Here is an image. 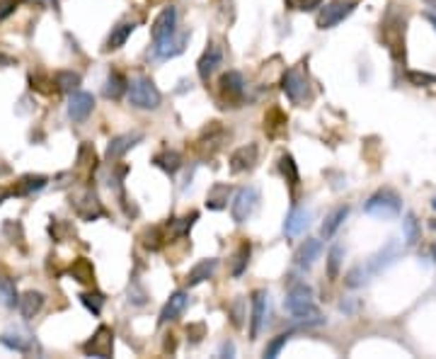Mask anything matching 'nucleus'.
I'll return each mask as SVG.
<instances>
[{
  "instance_id": "obj_1",
  "label": "nucleus",
  "mask_w": 436,
  "mask_h": 359,
  "mask_svg": "<svg viewBox=\"0 0 436 359\" xmlns=\"http://www.w3.org/2000/svg\"><path fill=\"white\" fill-rule=\"evenodd\" d=\"M286 311L291 313L296 321L305 323V326H320L325 323V318L320 316V311L313 304V289L308 284H296L291 287V292L286 296Z\"/></svg>"
},
{
  "instance_id": "obj_2",
  "label": "nucleus",
  "mask_w": 436,
  "mask_h": 359,
  "mask_svg": "<svg viewBox=\"0 0 436 359\" xmlns=\"http://www.w3.org/2000/svg\"><path fill=\"white\" fill-rule=\"evenodd\" d=\"M381 37L390 49V54H393V59L405 61V17L400 10H395V5L383 17Z\"/></svg>"
},
{
  "instance_id": "obj_3",
  "label": "nucleus",
  "mask_w": 436,
  "mask_h": 359,
  "mask_svg": "<svg viewBox=\"0 0 436 359\" xmlns=\"http://www.w3.org/2000/svg\"><path fill=\"white\" fill-rule=\"evenodd\" d=\"M364 212L373 216V219H395L403 212V199L395 190H378L376 195L369 197V202L364 204Z\"/></svg>"
},
{
  "instance_id": "obj_4",
  "label": "nucleus",
  "mask_w": 436,
  "mask_h": 359,
  "mask_svg": "<svg viewBox=\"0 0 436 359\" xmlns=\"http://www.w3.org/2000/svg\"><path fill=\"white\" fill-rule=\"evenodd\" d=\"M129 102H131L136 110H158L163 102V95L151 78L141 76V78H136V81H131V88H129Z\"/></svg>"
},
{
  "instance_id": "obj_5",
  "label": "nucleus",
  "mask_w": 436,
  "mask_h": 359,
  "mask_svg": "<svg viewBox=\"0 0 436 359\" xmlns=\"http://www.w3.org/2000/svg\"><path fill=\"white\" fill-rule=\"evenodd\" d=\"M281 90L286 93V98L293 102V105H303L305 100L310 98V85H308V76L301 66L288 68L281 78Z\"/></svg>"
},
{
  "instance_id": "obj_6",
  "label": "nucleus",
  "mask_w": 436,
  "mask_h": 359,
  "mask_svg": "<svg viewBox=\"0 0 436 359\" xmlns=\"http://www.w3.org/2000/svg\"><path fill=\"white\" fill-rule=\"evenodd\" d=\"M356 5H359V0H330V3L320 10L318 27L320 30H332V27H337L339 22H344L354 13Z\"/></svg>"
},
{
  "instance_id": "obj_7",
  "label": "nucleus",
  "mask_w": 436,
  "mask_h": 359,
  "mask_svg": "<svg viewBox=\"0 0 436 359\" xmlns=\"http://www.w3.org/2000/svg\"><path fill=\"white\" fill-rule=\"evenodd\" d=\"M259 204V190L257 187H242V190L235 192V199L230 204V216H233L235 224H245L252 216V212Z\"/></svg>"
},
{
  "instance_id": "obj_8",
  "label": "nucleus",
  "mask_w": 436,
  "mask_h": 359,
  "mask_svg": "<svg viewBox=\"0 0 436 359\" xmlns=\"http://www.w3.org/2000/svg\"><path fill=\"white\" fill-rule=\"evenodd\" d=\"M112 350H114V335L107 326H100L95 330V335L83 345V352L88 357H100V359H107L112 357Z\"/></svg>"
},
{
  "instance_id": "obj_9",
  "label": "nucleus",
  "mask_w": 436,
  "mask_h": 359,
  "mask_svg": "<svg viewBox=\"0 0 436 359\" xmlns=\"http://www.w3.org/2000/svg\"><path fill=\"white\" fill-rule=\"evenodd\" d=\"M175 32H177V10L170 5V8L163 10V13L155 17V22H153V27H151L153 42L155 44L165 42V39L172 37Z\"/></svg>"
},
{
  "instance_id": "obj_10",
  "label": "nucleus",
  "mask_w": 436,
  "mask_h": 359,
  "mask_svg": "<svg viewBox=\"0 0 436 359\" xmlns=\"http://www.w3.org/2000/svg\"><path fill=\"white\" fill-rule=\"evenodd\" d=\"M220 64H223V49L218 47V44H208L206 51L201 54L199 64H196V73H199L201 81H208V78L213 76V73L218 71Z\"/></svg>"
},
{
  "instance_id": "obj_11",
  "label": "nucleus",
  "mask_w": 436,
  "mask_h": 359,
  "mask_svg": "<svg viewBox=\"0 0 436 359\" xmlns=\"http://www.w3.org/2000/svg\"><path fill=\"white\" fill-rule=\"evenodd\" d=\"M267 292H254L252 294V316H250V338L257 340L262 333L264 323H267Z\"/></svg>"
},
{
  "instance_id": "obj_12",
  "label": "nucleus",
  "mask_w": 436,
  "mask_h": 359,
  "mask_svg": "<svg viewBox=\"0 0 436 359\" xmlns=\"http://www.w3.org/2000/svg\"><path fill=\"white\" fill-rule=\"evenodd\" d=\"M95 110V98L90 93H73L68 100V117L73 122H85Z\"/></svg>"
},
{
  "instance_id": "obj_13",
  "label": "nucleus",
  "mask_w": 436,
  "mask_h": 359,
  "mask_svg": "<svg viewBox=\"0 0 436 359\" xmlns=\"http://www.w3.org/2000/svg\"><path fill=\"white\" fill-rule=\"evenodd\" d=\"M400 253H403V250H400V243L398 241H390L386 248H381L371 258V262H369L371 275H381L383 270H388V267L400 258Z\"/></svg>"
},
{
  "instance_id": "obj_14",
  "label": "nucleus",
  "mask_w": 436,
  "mask_h": 359,
  "mask_svg": "<svg viewBox=\"0 0 436 359\" xmlns=\"http://www.w3.org/2000/svg\"><path fill=\"white\" fill-rule=\"evenodd\" d=\"M76 212L85 221H95L98 216L105 214V209H102L100 199H98V195H95L93 190H85L83 195L76 199Z\"/></svg>"
},
{
  "instance_id": "obj_15",
  "label": "nucleus",
  "mask_w": 436,
  "mask_h": 359,
  "mask_svg": "<svg viewBox=\"0 0 436 359\" xmlns=\"http://www.w3.org/2000/svg\"><path fill=\"white\" fill-rule=\"evenodd\" d=\"M254 163H257V146L254 144L240 146L233 156H230V173H235V175L247 173V170L254 168Z\"/></svg>"
},
{
  "instance_id": "obj_16",
  "label": "nucleus",
  "mask_w": 436,
  "mask_h": 359,
  "mask_svg": "<svg viewBox=\"0 0 436 359\" xmlns=\"http://www.w3.org/2000/svg\"><path fill=\"white\" fill-rule=\"evenodd\" d=\"M218 85H220V95L228 102H237L242 98V93H245V81H242V76L237 71L223 73Z\"/></svg>"
},
{
  "instance_id": "obj_17",
  "label": "nucleus",
  "mask_w": 436,
  "mask_h": 359,
  "mask_svg": "<svg viewBox=\"0 0 436 359\" xmlns=\"http://www.w3.org/2000/svg\"><path fill=\"white\" fill-rule=\"evenodd\" d=\"M139 141H143V134H122V136H114V139L110 141V146H107L105 156L107 161H117V158H122L126 151H131V148L139 144Z\"/></svg>"
},
{
  "instance_id": "obj_18",
  "label": "nucleus",
  "mask_w": 436,
  "mask_h": 359,
  "mask_svg": "<svg viewBox=\"0 0 436 359\" xmlns=\"http://www.w3.org/2000/svg\"><path fill=\"white\" fill-rule=\"evenodd\" d=\"M320 253H322V243L318 241V238H308L301 248L296 250V255H293V262H296L298 267H313L315 265V260L320 258Z\"/></svg>"
},
{
  "instance_id": "obj_19",
  "label": "nucleus",
  "mask_w": 436,
  "mask_h": 359,
  "mask_svg": "<svg viewBox=\"0 0 436 359\" xmlns=\"http://www.w3.org/2000/svg\"><path fill=\"white\" fill-rule=\"evenodd\" d=\"M184 309H187V294L184 292H175L165 301V306H163L160 318H158V321H160V326H165V323H170V321H177V318L184 313Z\"/></svg>"
},
{
  "instance_id": "obj_20",
  "label": "nucleus",
  "mask_w": 436,
  "mask_h": 359,
  "mask_svg": "<svg viewBox=\"0 0 436 359\" xmlns=\"http://www.w3.org/2000/svg\"><path fill=\"white\" fill-rule=\"evenodd\" d=\"M216 267H218V260H216V258H206V260L196 262V265L189 270V275H187V284H189V287H196V284L206 282V279L213 277Z\"/></svg>"
},
{
  "instance_id": "obj_21",
  "label": "nucleus",
  "mask_w": 436,
  "mask_h": 359,
  "mask_svg": "<svg viewBox=\"0 0 436 359\" xmlns=\"http://www.w3.org/2000/svg\"><path fill=\"white\" fill-rule=\"evenodd\" d=\"M308 226H310V212H305V209H293L284 221V233L288 238H296V236H301Z\"/></svg>"
},
{
  "instance_id": "obj_22",
  "label": "nucleus",
  "mask_w": 436,
  "mask_h": 359,
  "mask_svg": "<svg viewBox=\"0 0 436 359\" xmlns=\"http://www.w3.org/2000/svg\"><path fill=\"white\" fill-rule=\"evenodd\" d=\"M187 39H189V32H184V34H177V32H175L172 37H167V39H165V42L155 44L158 56H160V59H172V56L182 54Z\"/></svg>"
},
{
  "instance_id": "obj_23",
  "label": "nucleus",
  "mask_w": 436,
  "mask_h": 359,
  "mask_svg": "<svg viewBox=\"0 0 436 359\" xmlns=\"http://www.w3.org/2000/svg\"><path fill=\"white\" fill-rule=\"evenodd\" d=\"M136 30V25L134 22H119V25L112 30V34L107 37V42H105V51H117V49H122L124 44H126V39L131 37Z\"/></svg>"
},
{
  "instance_id": "obj_24",
  "label": "nucleus",
  "mask_w": 436,
  "mask_h": 359,
  "mask_svg": "<svg viewBox=\"0 0 436 359\" xmlns=\"http://www.w3.org/2000/svg\"><path fill=\"white\" fill-rule=\"evenodd\" d=\"M20 313L25 318H34L37 316L39 311H42V306H44V294L42 292H25L20 296Z\"/></svg>"
},
{
  "instance_id": "obj_25",
  "label": "nucleus",
  "mask_w": 436,
  "mask_h": 359,
  "mask_svg": "<svg viewBox=\"0 0 436 359\" xmlns=\"http://www.w3.org/2000/svg\"><path fill=\"white\" fill-rule=\"evenodd\" d=\"M228 197H230V185L216 182L206 195V207L213 209V212H218V209H223L225 204H228Z\"/></svg>"
},
{
  "instance_id": "obj_26",
  "label": "nucleus",
  "mask_w": 436,
  "mask_h": 359,
  "mask_svg": "<svg viewBox=\"0 0 436 359\" xmlns=\"http://www.w3.org/2000/svg\"><path fill=\"white\" fill-rule=\"evenodd\" d=\"M71 277L76 279V282H81V284H95V267H93V262L90 260H85V258H78L76 262L71 265Z\"/></svg>"
},
{
  "instance_id": "obj_27",
  "label": "nucleus",
  "mask_w": 436,
  "mask_h": 359,
  "mask_svg": "<svg viewBox=\"0 0 436 359\" xmlns=\"http://www.w3.org/2000/svg\"><path fill=\"white\" fill-rule=\"evenodd\" d=\"M47 178L44 175H25L20 178V182L13 187V195H32V192H39L47 187Z\"/></svg>"
},
{
  "instance_id": "obj_28",
  "label": "nucleus",
  "mask_w": 436,
  "mask_h": 359,
  "mask_svg": "<svg viewBox=\"0 0 436 359\" xmlns=\"http://www.w3.org/2000/svg\"><path fill=\"white\" fill-rule=\"evenodd\" d=\"M284 129H286V115L279 107H271L267 115H264V131H267L269 136H279Z\"/></svg>"
},
{
  "instance_id": "obj_29",
  "label": "nucleus",
  "mask_w": 436,
  "mask_h": 359,
  "mask_svg": "<svg viewBox=\"0 0 436 359\" xmlns=\"http://www.w3.org/2000/svg\"><path fill=\"white\" fill-rule=\"evenodd\" d=\"M153 163H155L160 170H165V173L175 175L179 168H182V156L175 153V151H163V153H158V156L153 158Z\"/></svg>"
},
{
  "instance_id": "obj_30",
  "label": "nucleus",
  "mask_w": 436,
  "mask_h": 359,
  "mask_svg": "<svg viewBox=\"0 0 436 359\" xmlns=\"http://www.w3.org/2000/svg\"><path fill=\"white\" fill-rule=\"evenodd\" d=\"M349 216V207H337L335 212L325 219V224H322V238H332L337 233L339 226L344 224V219Z\"/></svg>"
},
{
  "instance_id": "obj_31",
  "label": "nucleus",
  "mask_w": 436,
  "mask_h": 359,
  "mask_svg": "<svg viewBox=\"0 0 436 359\" xmlns=\"http://www.w3.org/2000/svg\"><path fill=\"white\" fill-rule=\"evenodd\" d=\"M126 88H129V83H126V78H124L122 73H117V71L110 73V78H107V83H105V98L119 100L124 93H126Z\"/></svg>"
},
{
  "instance_id": "obj_32",
  "label": "nucleus",
  "mask_w": 436,
  "mask_h": 359,
  "mask_svg": "<svg viewBox=\"0 0 436 359\" xmlns=\"http://www.w3.org/2000/svg\"><path fill=\"white\" fill-rule=\"evenodd\" d=\"M403 233H405V243L407 245H417L420 243V236H422V229H420V221H417L415 214H405L403 219Z\"/></svg>"
},
{
  "instance_id": "obj_33",
  "label": "nucleus",
  "mask_w": 436,
  "mask_h": 359,
  "mask_svg": "<svg viewBox=\"0 0 436 359\" xmlns=\"http://www.w3.org/2000/svg\"><path fill=\"white\" fill-rule=\"evenodd\" d=\"M0 343L8 347V350H15V352H30L32 350V340L25 338V335H20V333L0 335Z\"/></svg>"
},
{
  "instance_id": "obj_34",
  "label": "nucleus",
  "mask_w": 436,
  "mask_h": 359,
  "mask_svg": "<svg viewBox=\"0 0 436 359\" xmlns=\"http://www.w3.org/2000/svg\"><path fill=\"white\" fill-rule=\"evenodd\" d=\"M369 277H373L369 267L359 265V267H352V270L344 275V284H347L349 289H359V287H364V284L369 282Z\"/></svg>"
},
{
  "instance_id": "obj_35",
  "label": "nucleus",
  "mask_w": 436,
  "mask_h": 359,
  "mask_svg": "<svg viewBox=\"0 0 436 359\" xmlns=\"http://www.w3.org/2000/svg\"><path fill=\"white\" fill-rule=\"evenodd\" d=\"M54 83L59 90H66V93H76L78 85H81V76L73 71H59L54 76Z\"/></svg>"
},
{
  "instance_id": "obj_36",
  "label": "nucleus",
  "mask_w": 436,
  "mask_h": 359,
  "mask_svg": "<svg viewBox=\"0 0 436 359\" xmlns=\"http://www.w3.org/2000/svg\"><path fill=\"white\" fill-rule=\"evenodd\" d=\"M279 170H281V175L286 178V182L291 187H298V182H301V175H298V168H296V163H293V158L288 156H281L279 158Z\"/></svg>"
},
{
  "instance_id": "obj_37",
  "label": "nucleus",
  "mask_w": 436,
  "mask_h": 359,
  "mask_svg": "<svg viewBox=\"0 0 436 359\" xmlns=\"http://www.w3.org/2000/svg\"><path fill=\"white\" fill-rule=\"evenodd\" d=\"M250 243H242L240 245V248H237V253H235V262H233V270H230V272H233V277H240L242 275V272H245L247 270V262H250Z\"/></svg>"
},
{
  "instance_id": "obj_38",
  "label": "nucleus",
  "mask_w": 436,
  "mask_h": 359,
  "mask_svg": "<svg viewBox=\"0 0 436 359\" xmlns=\"http://www.w3.org/2000/svg\"><path fill=\"white\" fill-rule=\"evenodd\" d=\"M342 248L339 245H335V248L330 250V255H327V277L330 279H337L339 277V267H342Z\"/></svg>"
},
{
  "instance_id": "obj_39",
  "label": "nucleus",
  "mask_w": 436,
  "mask_h": 359,
  "mask_svg": "<svg viewBox=\"0 0 436 359\" xmlns=\"http://www.w3.org/2000/svg\"><path fill=\"white\" fill-rule=\"evenodd\" d=\"M17 301V292H15V284L10 279H0V304L13 309Z\"/></svg>"
},
{
  "instance_id": "obj_40",
  "label": "nucleus",
  "mask_w": 436,
  "mask_h": 359,
  "mask_svg": "<svg viewBox=\"0 0 436 359\" xmlns=\"http://www.w3.org/2000/svg\"><path fill=\"white\" fill-rule=\"evenodd\" d=\"M291 340V333H281V335H276L271 343L264 347V357H269V359H274V357H279V352L284 350L286 343Z\"/></svg>"
},
{
  "instance_id": "obj_41",
  "label": "nucleus",
  "mask_w": 436,
  "mask_h": 359,
  "mask_svg": "<svg viewBox=\"0 0 436 359\" xmlns=\"http://www.w3.org/2000/svg\"><path fill=\"white\" fill-rule=\"evenodd\" d=\"M407 81H410L415 88H429V85L436 83L434 73H422V71H410L407 73Z\"/></svg>"
},
{
  "instance_id": "obj_42",
  "label": "nucleus",
  "mask_w": 436,
  "mask_h": 359,
  "mask_svg": "<svg viewBox=\"0 0 436 359\" xmlns=\"http://www.w3.org/2000/svg\"><path fill=\"white\" fill-rule=\"evenodd\" d=\"M230 313V318H233V326L235 328H242V323H245V318H247V313H245V299H235L233 301V306L228 309Z\"/></svg>"
},
{
  "instance_id": "obj_43",
  "label": "nucleus",
  "mask_w": 436,
  "mask_h": 359,
  "mask_svg": "<svg viewBox=\"0 0 436 359\" xmlns=\"http://www.w3.org/2000/svg\"><path fill=\"white\" fill-rule=\"evenodd\" d=\"M81 301H83L85 306H88L90 311L95 313V316H98L100 309H102V304H105V296H102V294H83Z\"/></svg>"
},
{
  "instance_id": "obj_44",
  "label": "nucleus",
  "mask_w": 436,
  "mask_h": 359,
  "mask_svg": "<svg viewBox=\"0 0 436 359\" xmlns=\"http://www.w3.org/2000/svg\"><path fill=\"white\" fill-rule=\"evenodd\" d=\"M199 219V214L196 212H192L189 216H184V219H179L177 224H175V236H184L187 231L192 229V226H194V221Z\"/></svg>"
},
{
  "instance_id": "obj_45",
  "label": "nucleus",
  "mask_w": 436,
  "mask_h": 359,
  "mask_svg": "<svg viewBox=\"0 0 436 359\" xmlns=\"http://www.w3.org/2000/svg\"><path fill=\"white\" fill-rule=\"evenodd\" d=\"M163 241V236H160V231H158V229H151V231H146V241H143V245H146V248H148V250H158V248H160V243Z\"/></svg>"
},
{
  "instance_id": "obj_46",
  "label": "nucleus",
  "mask_w": 436,
  "mask_h": 359,
  "mask_svg": "<svg viewBox=\"0 0 436 359\" xmlns=\"http://www.w3.org/2000/svg\"><path fill=\"white\" fill-rule=\"evenodd\" d=\"M78 163L85 165V168H88V165H93V168H95V148L90 146V144H83L81 156H78Z\"/></svg>"
},
{
  "instance_id": "obj_47",
  "label": "nucleus",
  "mask_w": 436,
  "mask_h": 359,
  "mask_svg": "<svg viewBox=\"0 0 436 359\" xmlns=\"http://www.w3.org/2000/svg\"><path fill=\"white\" fill-rule=\"evenodd\" d=\"M17 3H20V0H0V20H5V17L13 15Z\"/></svg>"
},
{
  "instance_id": "obj_48",
  "label": "nucleus",
  "mask_w": 436,
  "mask_h": 359,
  "mask_svg": "<svg viewBox=\"0 0 436 359\" xmlns=\"http://www.w3.org/2000/svg\"><path fill=\"white\" fill-rule=\"evenodd\" d=\"M187 335L192 338V343L199 345L201 338H204V326H201V323H199V326H189V328H187Z\"/></svg>"
},
{
  "instance_id": "obj_49",
  "label": "nucleus",
  "mask_w": 436,
  "mask_h": 359,
  "mask_svg": "<svg viewBox=\"0 0 436 359\" xmlns=\"http://www.w3.org/2000/svg\"><path fill=\"white\" fill-rule=\"evenodd\" d=\"M322 0H298V10H303V13H310V10L320 8Z\"/></svg>"
},
{
  "instance_id": "obj_50",
  "label": "nucleus",
  "mask_w": 436,
  "mask_h": 359,
  "mask_svg": "<svg viewBox=\"0 0 436 359\" xmlns=\"http://www.w3.org/2000/svg\"><path fill=\"white\" fill-rule=\"evenodd\" d=\"M235 355V345L233 343H225L220 347V357H233Z\"/></svg>"
},
{
  "instance_id": "obj_51",
  "label": "nucleus",
  "mask_w": 436,
  "mask_h": 359,
  "mask_svg": "<svg viewBox=\"0 0 436 359\" xmlns=\"http://www.w3.org/2000/svg\"><path fill=\"white\" fill-rule=\"evenodd\" d=\"M10 195H13V190H8V187H0V204H3Z\"/></svg>"
},
{
  "instance_id": "obj_52",
  "label": "nucleus",
  "mask_w": 436,
  "mask_h": 359,
  "mask_svg": "<svg viewBox=\"0 0 436 359\" xmlns=\"http://www.w3.org/2000/svg\"><path fill=\"white\" fill-rule=\"evenodd\" d=\"M427 3V8H432V13L436 15V0H424Z\"/></svg>"
},
{
  "instance_id": "obj_53",
  "label": "nucleus",
  "mask_w": 436,
  "mask_h": 359,
  "mask_svg": "<svg viewBox=\"0 0 436 359\" xmlns=\"http://www.w3.org/2000/svg\"><path fill=\"white\" fill-rule=\"evenodd\" d=\"M10 173V168H8V165H3V163H0V178H3V175H8Z\"/></svg>"
},
{
  "instance_id": "obj_54",
  "label": "nucleus",
  "mask_w": 436,
  "mask_h": 359,
  "mask_svg": "<svg viewBox=\"0 0 436 359\" xmlns=\"http://www.w3.org/2000/svg\"><path fill=\"white\" fill-rule=\"evenodd\" d=\"M432 258H434V262H436V243L432 245Z\"/></svg>"
},
{
  "instance_id": "obj_55",
  "label": "nucleus",
  "mask_w": 436,
  "mask_h": 359,
  "mask_svg": "<svg viewBox=\"0 0 436 359\" xmlns=\"http://www.w3.org/2000/svg\"><path fill=\"white\" fill-rule=\"evenodd\" d=\"M432 207H434V209H436V197H434V199H432Z\"/></svg>"
},
{
  "instance_id": "obj_56",
  "label": "nucleus",
  "mask_w": 436,
  "mask_h": 359,
  "mask_svg": "<svg viewBox=\"0 0 436 359\" xmlns=\"http://www.w3.org/2000/svg\"><path fill=\"white\" fill-rule=\"evenodd\" d=\"M432 226H434V229H436V221H432Z\"/></svg>"
},
{
  "instance_id": "obj_57",
  "label": "nucleus",
  "mask_w": 436,
  "mask_h": 359,
  "mask_svg": "<svg viewBox=\"0 0 436 359\" xmlns=\"http://www.w3.org/2000/svg\"><path fill=\"white\" fill-rule=\"evenodd\" d=\"M49 3H56V0H49Z\"/></svg>"
}]
</instances>
